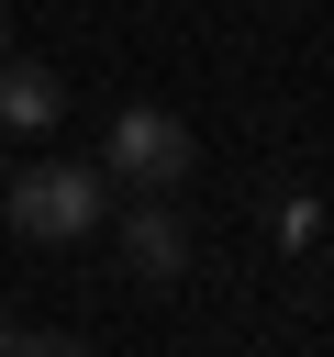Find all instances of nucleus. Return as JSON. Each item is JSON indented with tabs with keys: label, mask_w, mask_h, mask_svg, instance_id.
<instances>
[{
	"label": "nucleus",
	"mask_w": 334,
	"mask_h": 357,
	"mask_svg": "<svg viewBox=\"0 0 334 357\" xmlns=\"http://www.w3.org/2000/svg\"><path fill=\"white\" fill-rule=\"evenodd\" d=\"M0 212H11V234H22V245H78V234H100V223H111V178H100V167H78V156H33V167L0 190Z\"/></svg>",
	"instance_id": "nucleus-1"
},
{
	"label": "nucleus",
	"mask_w": 334,
	"mask_h": 357,
	"mask_svg": "<svg viewBox=\"0 0 334 357\" xmlns=\"http://www.w3.org/2000/svg\"><path fill=\"white\" fill-rule=\"evenodd\" d=\"M189 167H200V145H189V123L167 100H122L111 112V134H100V178L111 190H189Z\"/></svg>",
	"instance_id": "nucleus-2"
},
{
	"label": "nucleus",
	"mask_w": 334,
	"mask_h": 357,
	"mask_svg": "<svg viewBox=\"0 0 334 357\" xmlns=\"http://www.w3.org/2000/svg\"><path fill=\"white\" fill-rule=\"evenodd\" d=\"M122 268L145 290L189 279V223H178V190H122Z\"/></svg>",
	"instance_id": "nucleus-3"
},
{
	"label": "nucleus",
	"mask_w": 334,
	"mask_h": 357,
	"mask_svg": "<svg viewBox=\"0 0 334 357\" xmlns=\"http://www.w3.org/2000/svg\"><path fill=\"white\" fill-rule=\"evenodd\" d=\"M45 123H67V89H56V67H33V56H0V134H45Z\"/></svg>",
	"instance_id": "nucleus-4"
},
{
	"label": "nucleus",
	"mask_w": 334,
	"mask_h": 357,
	"mask_svg": "<svg viewBox=\"0 0 334 357\" xmlns=\"http://www.w3.org/2000/svg\"><path fill=\"white\" fill-rule=\"evenodd\" d=\"M312 234H323V201H312V190H289V201H278V245H289V257H301V245H312Z\"/></svg>",
	"instance_id": "nucleus-5"
},
{
	"label": "nucleus",
	"mask_w": 334,
	"mask_h": 357,
	"mask_svg": "<svg viewBox=\"0 0 334 357\" xmlns=\"http://www.w3.org/2000/svg\"><path fill=\"white\" fill-rule=\"evenodd\" d=\"M0 346H67V335H45V324H22V312H0Z\"/></svg>",
	"instance_id": "nucleus-6"
},
{
	"label": "nucleus",
	"mask_w": 334,
	"mask_h": 357,
	"mask_svg": "<svg viewBox=\"0 0 334 357\" xmlns=\"http://www.w3.org/2000/svg\"><path fill=\"white\" fill-rule=\"evenodd\" d=\"M0 56H11V11H0Z\"/></svg>",
	"instance_id": "nucleus-7"
}]
</instances>
